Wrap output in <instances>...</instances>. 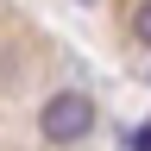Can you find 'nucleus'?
<instances>
[{"instance_id": "obj_1", "label": "nucleus", "mask_w": 151, "mask_h": 151, "mask_svg": "<svg viewBox=\"0 0 151 151\" xmlns=\"http://www.w3.org/2000/svg\"><path fill=\"white\" fill-rule=\"evenodd\" d=\"M94 126H101V107H94V94H82V88H57L50 101L38 107L44 145H82Z\"/></svg>"}, {"instance_id": "obj_2", "label": "nucleus", "mask_w": 151, "mask_h": 151, "mask_svg": "<svg viewBox=\"0 0 151 151\" xmlns=\"http://www.w3.org/2000/svg\"><path fill=\"white\" fill-rule=\"evenodd\" d=\"M126 32H132V44H145V50H151V0H139V6H132Z\"/></svg>"}, {"instance_id": "obj_3", "label": "nucleus", "mask_w": 151, "mask_h": 151, "mask_svg": "<svg viewBox=\"0 0 151 151\" xmlns=\"http://www.w3.org/2000/svg\"><path fill=\"white\" fill-rule=\"evenodd\" d=\"M120 151H151V120L126 126V132H120Z\"/></svg>"}]
</instances>
